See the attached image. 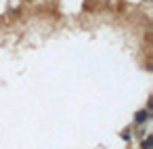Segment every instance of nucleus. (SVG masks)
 <instances>
[{
    "label": "nucleus",
    "mask_w": 153,
    "mask_h": 149,
    "mask_svg": "<svg viewBox=\"0 0 153 149\" xmlns=\"http://www.w3.org/2000/svg\"><path fill=\"white\" fill-rule=\"evenodd\" d=\"M149 120V109H138L134 113V124H145Z\"/></svg>",
    "instance_id": "nucleus-1"
},
{
    "label": "nucleus",
    "mask_w": 153,
    "mask_h": 149,
    "mask_svg": "<svg viewBox=\"0 0 153 149\" xmlns=\"http://www.w3.org/2000/svg\"><path fill=\"white\" fill-rule=\"evenodd\" d=\"M151 143H153V136L149 134V136L145 139V143H143V147H145V149H151Z\"/></svg>",
    "instance_id": "nucleus-2"
}]
</instances>
